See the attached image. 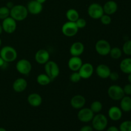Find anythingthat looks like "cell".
Masks as SVG:
<instances>
[{
  "instance_id": "obj_1",
  "label": "cell",
  "mask_w": 131,
  "mask_h": 131,
  "mask_svg": "<svg viewBox=\"0 0 131 131\" xmlns=\"http://www.w3.org/2000/svg\"><path fill=\"white\" fill-rule=\"evenodd\" d=\"M28 14L26 6L23 5H15L10 9V16L17 22L23 21L26 19Z\"/></svg>"
},
{
  "instance_id": "obj_2",
  "label": "cell",
  "mask_w": 131,
  "mask_h": 131,
  "mask_svg": "<svg viewBox=\"0 0 131 131\" xmlns=\"http://www.w3.org/2000/svg\"><path fill=\"white\" fill-rule=\"evenodd\" d=\"M0 56L6 63L14 62L17 58V52L14 47L5 46L0 49Z\"/></svg>"
},
{
  "instance_id": "obj_3",
  "label": "cell",
  "mask_w": 131,
  "mask_h": 131,
  "mask_svg": "<svg viewBox=\"0 0 131 131\" xmlns=\"http://www.w3.org/2000/svg\"><path fill=\"white\" fill-rule=\"evenodd\" d=\"M92 127L97 131H102L106 129L108 120L106 115L102 113H97L94 115L92 120Z\"/></svg>"
},
{
  "instance_id": "obj_4",
  "label": "cell",
  "mask_w": 131,
  "mask_h": 131,
  "mask_svg": "<svg viewBox=\"0 0 131 131\" xmlns=\"http://www.w3.org/2000/svg\"><path fill=\"white\" fill-rule=\"evenodd\" d=\"M44 69L46 74L49 77L51 81L57 78L60 72L58 65L55 61L51 60H49L45 64Z\"/></svg>"
},
{
  "instance_id": "obj_5",
  "label": "cell",
  "mask_w": 131,
  "mask_h": 131,
  "mask_svg": "<svg viewBox=\"0 0 131 131\" xmlns=\"http://www.w3.org/2000/svg\"><path fill=\"white\" fill-rule=\"evenodd\" d=\"M87 12L90 17L93 19H100V18L104 14L103 6L97 3L90 4L88 6Z\"/></svg>"
},
{
  "instance_id": "obj_6",
  "label": "cell",
  "mask_w": 131,
  "mask_h": 131,
  "mask_svg": "<svg viewBox=\"0 0 131 131\" xmlns=\"http://www.w3.org/2000/svg\"><path fill=\"white\" fill-rule=\"evenodd\" d=\"M107 95L113 101H120L125 96L122 87L117 84H113L109 87Z\"/></svg>"
},
{
  "instance_id": "obj_7",
  "label": "cell",
  "mask_w": 131,
  "mask_h": 131,
  "mask_svg": "<svg viewBox=\"0 0 131 131\" xmlns=\"http://www.w3.org/2000/svg\"><path fill=\"white\" fill-rule=\"evenodd\" d=\"M111 46L110 42L104 39L99 40L95 43V49L96 52L102 56H106L110 54Z\"/></svg>"
},
{
  "instance_id": "obj_8",
  "label": "cell",
  "mask_w": 131,
  "mask_h": 131,
  "mask_svg": "<svg viewBox=\"0 0 131 131\" xmlns=\"http://www.w3.org/2000/svg\"><path fill=\"white\" fill-rule=\"evenodd\" d=\"M15 68L19 74L27 75L31 72L32 65L29 60L26 59H20L16 63Z\"/></svg>"
},
{
  "instance_id": "obj_9",
  "label": "cell",
  "mask_w": 131,
  "mask_h": 131,
  "mask_svg": "<svg viewBox=\"0 0 131 131\" xmlns=\"http://www.w3.org/2000/svg\"><path fill=\"white\" fill-rule=\"evenodd\" d=\"M79 28L75 24V22L67 21L63 24L61 27V32L67 37H73L77 35Z\"/></svg>"
},
{
  "instance_id": "obj_10",
  "label": "cell",
  "mask_w": 131,
  "mask_h": 131,
  "mask_svg": "<svg viewBox=\"0 0 131 131\" xmlns=\"http://www.w3.org/2000/svg\"><path fill=\"white\" fill-rule=\"evenodd\" d=\"M3 30L8 34H12L14 33L17 29V21L12 17L9 16L8 17L3 19L1 23Z\"/></svg>"
},
{
  "instance_id": "obj_11",
  "label": "cell",
  "mask_w": 131,
  "mask_h": 131,
  "mask_svg": "<svg viewBox=\"0 0 131 131\" xmlns=\"http://www.w3.org/2000/svg\"><path fill=\"white\" fill-rule=\"evenodd\" d=\"M95 114L88 107H83L80 109L78 113V120L83 123H88L92 122Z\"/></svg>"
},
{
  "instance_id": "obj_12",
  "label": "cell",
  "mask_w": 131,
  "mask_h": 131,
  "mask_svg": "<svg viewBox=\"0 0 131 131\" xmlns=\"http://www.w3.org/2000/svg\"><path fill=\"white\" fill-rule=\"evenodd\" d=\"M81 79H87L90 78L94 72V67L90 63H83L82 66L78 70Z\"/></svg>"
},
{
  "instance_id": "obj_13",
  "label": "cell",
  "mask_w": 131,
  "mask_h": 131,
  "mask_svg": "<svg viewBox=\"0 0 131 131\" xmlns=\"http://www.w3.org/2000/svg\"><path fill=\"white\" fill-rule=\"evenodd\" d=\"M42 5L43 4L38 2L36 0H31L29 2H28L26 6L28 13H29L31 15H38L43 10V5Z\"/></svg>"
},
{
  "instance_id": "obj_14",
  "label": "cell",
  "mask_w": 131,
  "mask_h": 131,
  "mask_svg": "<svg viewBox=\"0 0 131 131\" xmlns=\"http://www.w3.org/2000/svg\"><path fill=\"white\" fill-rule=\"evenodd\" d=\"M35 61L40 65H45L47 61L50 60L49 52L46 49H40L37 51L35 55Z\"/></svg>"
},
{
  "instance_id": "obj_15",
  "label": "cell",
  "mask_w": 131,
  "mask_h": 131,
  "mask_svg": "<svg viewBox=\"0 0 131 131\" xmlns=\"http://www.w3.org/2000/svg\"><path fill=\"white\" fill-rule=\"evenodd\" d=\"M86 99L81 95H75L70 100V105L75 110H80L84 107L86 104Z\"/></svg>"
},
{
  "instance_id": "obj_16",
  "label": "cell",
  "mask_w": 131,
  "mask_h": 131,
  "mask_svg": "<svg viewBox=\"0 0 131 131\" xmlns=\"http://www.w3.org/2000/svg\"><path fill=\"white\" fill-rule=\"evenodd\" d=\"M83 63L80 56H72L68 61V67L71 71L78 72Z\"/></svg>"
},
{
  "instance_id": "obj_17",
  "label": "cell",
  "mask_w": 131,
  "mask_h": 131,
  "mask_svg": "<svg viewBox=\"0 0 131 131\" xmlns=\"http://www.w3.org/2000/svg\"><path fill=\"white\" fill-rule=\"evenodd\" d=\"M28 86V82L24 78H19L14 81L12 84L13 90L17 93L23 92Z\"/></svg>"
},
{
  "instance_id": "obj_18",
  "label": "cell",
  "mask_w": 131,
  "mask_h": 131,
  "mask_svg": "<svg viewBox=\"0 0 131 131\" xmlns=\"http://www.w3.org/2000/svg\"><path fill=\"white\" fill-rule=\"evenodd\" d=\"M111 70L110 68L106 64H99L96 68V74L101 79L109 78Z\"/></svg>"
},
{
  "instance_id": "obj_19",
  "label": "cell",
  "mask_w": 131,
  "mask_h": 131,
  "mask_svg": "<svg viewBox=\"0 0 131 131\" xmlns=\"http://www.w3.org/2000/svg\"><path fill=\"white\" fill-rule=\"evenodd\" d=\"M84 51V46L82 42H75L70 47V53L72 56H80Z\"/></svg>"
},
{
  "instance_id": "obj_20",
  "label": "cell",
  "mask_w": 131,
  "mask_h": 131,
  "mask_svg": "<svg viewBox=\"0 0 131 131\" xmlns=\"http://www.w3.org/2000/svg\"><path fill=\"white\" fill-rule=\"evenodd\" d=\"M102 6H103L104 14L109 15H113L118 10V4L113 0H110V1H107Z\"/></svg>"
},
{
  "instance_id": "obj_21",
  "label": "cell",
  "mask_w": 131,
  "mask_h": 131,
  "mask_svg": "<svg viewBox=\"0 0 131 131\" xmlns=\"http://www.w3.org/2000/svg\"><path fill=\"white\" fill-rule=\"evenodd\" d=\"M122 112L120 107L112 106L108 110V116L113 121H118L122 117Z\"/></svg>"
},
{
  "instance_id": "obj_22",
  "label": "cell",
  "mask_w": 131,
  "mask_h": 131,
  "mask_svg": "<svg viewBox=\"0 0 131 131\" xmlns=\"http://www.w3.org/2000/svg\"><path fill=\"white\" fill-rule=\"evenodd\" d=\"M27 101L31 106L34 107H39L42 103V98L40 95L37 93H31L27 98Z\"/></svg>"
},
{
  "instance_id": "obj_23",
  "label": "cell",
  "mask_w": 131,
  "mask_h": 131,
  "mask_svg": "<svg viewBox=\"0 0 131 131\" xmlns=\"http://www.w3.org/2000/svg\"><path fill=\"white\" fill-rule=\"evenodd\" d=\"M120 69L123 73L129 74L131 73V58H126L122 60L120 63Z\"/></svg>"
},
{
  "instance_id": "obj_24",
  "label": "cell",
  "mask_w": 131,
  "mask_h": 131,
  "mask_svg": "<svg viewBox=\"0 0 131 131\" xmlns=\"http://www.w3.org/2000/svg\"><path fill=\"white\" fill-rule=\"evenodd\" d=\"M120 109L124 112L128 113L131 111V97L129 96H124L120 100Z\"/></svg>"
},
{
  "instance_id": "obj_25",
  "label": "cell",
  "mask_w": 131,
  "mask_h": 131,
  "mask_svg": "<svg viewBox=\"0 0 131 131\" xmlns=\"http://www.w3.org/2000/svg\"><path fill=\"white\" fill-rule=\"evenodd\" d=\"M65 15L68 21L75 22L79 18V12L74 8L69 9Z\"/></svg>"
},
{
  "instance_id": "obj_26",
  "label": "cell",
  "mask_w": 131,
  "mask_h": 131,
  "mask_svg": "<svg viewBox=\"0 0 131 131\" xmlns=\"http://www.w3.org/2000/svg\"><path fill=\"white\" fill-rule=\"evenodd\" d=\"M37 82L41 86H47L51 82V79L45 73L38 75L37 78Z\"/></svg>"
},
{
  "instance_id": "obj_27",
  "label": "cell",
  "mask_w": 131,
  "mask_h": 131,
  "mask_svg": "<svg viewBox=\"0 0 131 131\" xmlns=\"http://www.w3.org/2000/svg\"><path fill=\"white\" fill-rule=\"evenodd\" d=\"M122 50L121 49L118 47H115L111 49L109 54L114 60H118L122 57Z\"/></svg>"
},
{
  "instance_id": "obj_28",
  "label": "cell",
  "mask_w": 131,
  "mask_h": 131,
  "mask_svg": "<svg viewBox=\"0 0 131 131\" xmlns=\"http://www.w3.org/2000/svg\"><path fill=\"white\" fill-rule=\"evenodd\" d=\"M90 108L94 113V114H97L99 113L102 111V108H103V106H102V104L100 101H95L91 104Z\"/></svg>"
},
{
  "instance_id": "obj_29",
  "label": "cell",
  "mask_w": 131,
  "mask_h": 131,
  "mask_svg": "<svg viewBox=\"0 0 131 131\" xmlns=\"http://www.w3.org/2000/svg\"><path fill=\"white\" fill-rule=\"evenodd\" d=\"M10 14V10L6 6L0 7V19L3 20L6 18L8 17Z\"/></svg>"
},
{
  "instance_id": "obj_30",
  "label": "cell",
  "mask_w": 131,
  "mask_h": 131,
  "mask_svg": "<svg viewBox=\"0 0 131 131\" xmlns=\"http://www.w3.org/2000/svg\"><path fill=\"white\" fill-rule=\"evenodd\" d=\"M122 52L127 56L131 55V40H127L122 47Z\"/></svg>"
},
{
  "instance_id": "obj_31",
  "label": "cell",
  "mask_w": 131,
  "mask_h": 131,
  "mask_svg": "<svg viewBox=\"0 0 131 131\" xmlns=\"http://www.w3.org/2000/svg\"><path fill=\"white\" fill-rule=\"evenodd\" d=\"M120 131H131V120H126L122 123L119 127Z\"/></svg>"
},
{
  "instance_id": "obj_32",
  "label": "cell",
  "mask_w": 131,
  "mask_h": 131,
  "mask_svg": "<svg viewBox=\"0 0 131 131\" xmlns=\"http://www.w3.org/2000/svg\"><path fill=\"white\" fill-rule=\"evenodd\" d=\"M69 79H70V81L72 83H77L80 81L81 78L78 72H72V73L70 74Z\"/></svg>"
},
{
  "instance_id": "obj_33",
  "label": "cell",
  "mask_w": 131,
  "mask_h": 131,
  "mask_svg": "<svg viewBox=\"0 0 131 131\" xmlns=\"http://www.w3.org/2000/svg\"><path fill=\"white\" fill-rule=\"evenodd\" d=\"M100 20H101V23H102L103 25L107 26L110 25L112 21V19H111V15H107V14H104L101 18H100Z\"/></svg>"
},
{
  "instance_id": "obj_34",
  "label": "cell",
  "mask_w": 131,
  "mask_h": 131,
  "mask_svg": "<svg viewBox=\"0 0 131 131\" xmlns=\"http://www.w3.org/2000/svg\"><path fill=\"white\" fill-rule=\"evenodd\" d=\"M75 24L79 29H83L86 26V20L83 18L79 17L76 21L75 22Z\"/></svg>"
},
{
  "instance_id": "obj_35",
  "label": "cell",
  "mask_w": 131,
  "mask_h": 131,
  "mask_svg": "<svg viewBox=\"0 0 131 131\" xmlns=\"http://www.w3.org/2000/svg\"><path fill=\"white\" fill-rule=\"evenodd\" d=\"M124 90V92L125 95H131V84L129 83V84H127L124 86V87L123 88Z\"/></svg>"
},
{
  "instance_id": "obj_36",
  "label": "cell",
  "mask_w": 131,
  "mask_h": 131,
  "mask_svg": "<svg viewBox=\"0 0 131 131\" xmlns=\"http://www.w3.org/2000/svg\"><path fill=\"white\" fill-rule=\"evenodd\" d=\"M109 78L113 81H116L119 79V74L116 72H111Z\"/></svg>"
},
{
  "instance_id": "obj_37",
  "label": "cell",
  "mask_w": 131,
  "mask_h": 131,
  "mask_svg": "<svg viewBox=\"0 0 131 131\" xmlns=\"http://www.w3.org/2000/svg\"><path fill=\"white\" fill-rule=\"evenodd\" d=\"M79 131H93V129L91 125H84L81 128Z\"/></svg>"
},
{
  "instance_id": "obj_38",
  "label": "cell",
  "mask_w": 131,
  "mask_h": 131,
  "mask_svg": "<svg viewBox=\"0 0 131 131\" xmlns=\"http://www.w3.org/2000/svg\"><path fill=\"white\" fill-rule=\"evenodd\" d=\"M106 131H120L119 129L116 126H111L107 129Z\"/></svg>"
},
{
  "instance_id": "obj_39",
  "label": "cell",
  "mask_w": 131,
  "mask_h": 131,
  "mask_svg": "<svg viewBox=\"0 0 131 131\" xmlns=\"http://www.w3.org/2000/svg\"><path fill=\"white\" fill-rule=\"evenodd\" d=\"M14 5H15L14 4V3L12 2V1H8V2H7V3H6V6L7 8H8L10 10L11 8H12L13 6H14Z\"/></svg>"
},
{
  "instance_id": "obj_40",
  "label": "cell",
  "mask_w": 131,
  "mask_h": 131,
  "mask_svg": "<svg viewBox=\"0 0 131 131\" xmlns=\"http://www.w3.org/2000/svg\"><path fill=\"white\" fill-rule=\"evenodd\" d=\"M5 63H6V62H5V61H4L3 60L2 58L0 56V68H2L3 67L4 65H5Z\"/></svg>"
},
{
  "instance_id": "obj_41",
  "label": "cell",
  "mask_w": 131,
  "mask_h": 131,
  "mask_svg": "<svg viewBox=\"0 0 131 131\" xmlns=\"http://www.w3.org/2000/svg\"><path fill=\"white\" fill-rule=\"evenodd\" d=\"M127 80H128V81H129V83H130V84H131V73H130V74H128Z\"/></svg>"
},
{
  "instance_id": "obj_42",
  "label": "cell",
  "mask_w": 131,
  "mask_h": 131,
  "mask_svg": "<svg viewBox=\"0 0 131 131\" xmlns=\"http://www.w3.org/2000/svg\"><path fill=\"white\" fill-rule=\"evenodd\" d=\"M36 1H37L38 2H39V3H40L43 4L46 1H47V0H36Z\"/></svg>"
},
{
  "instance_id": "obj_43",
  "label": "cell",
  "mask_w": 131,
  "mask_h": 131,
  "mask_svg": "<svg viewBox=\"0 0 131 131\" xmlns=\"http://www.w3.org/2000/svg\"><path fill=\"white\" fill-rule=\"evenodd\" d=\"M3 31V30L2 26H1V24H0V35H1L2 34Z\"/></svg>"
},
{
  "instance_id": "obj_44",
  "label": "cell",
  "mask_w": 131,
  "mask_h": 131,
  "mask_svg": "<svg viewBox=\"0 0 131 131\" xmlns=\"http://www.w3.org/2000/svg\"><path fill=\"white\" fill-rule=\"evenodd\" d=\"M0 131H7L5 128H3V127H0Z\"/></svg>"
},
{
  "instance_id": "obj_45",
  "label": "cell",
  "mask_w": 131,
  "mask_h": 131,
  "mask_svg": "<svg viewBox=\"0 0 131 131\" xmlns=\"http://www.w3.org/2000/svg\"><path fill=\"white\" fill-rule=\"evenodd\" d=\"M1 45H2V40H1V38H0V48H1Z\"/></svg>"
},
{
  "instance_id": "obj_46",
  "label": "cell",
  "mask_w": 131,
  "mask_h": 131,
  "mask_svg": "<svg viewBox=\"0 0 131 131\" xmlns=\"http://www.w3.org/2000/svg\"><path fill=\"white\" fill-rule=\"evenodd\" d=\"M130 120H131V115H130Z\"/></svg>"
}]
</instances>
